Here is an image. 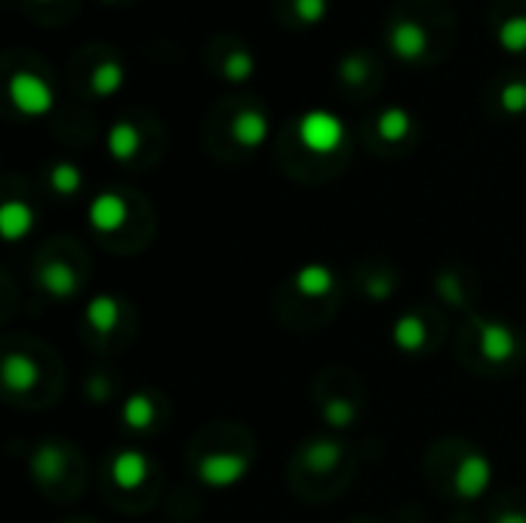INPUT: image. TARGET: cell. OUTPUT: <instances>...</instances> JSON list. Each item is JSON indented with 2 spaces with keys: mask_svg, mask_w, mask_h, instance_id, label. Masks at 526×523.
<instances>
[{
  "mask_svg": "<svg viewBox=\"0 0 526 523\" xmlns=\"http://www.w3.org/2000/svg\"><path fill=\"white\" fill-rule=\"evenodd\" d=\"M299 139L314 154H330L342 145L345 127H342V120L330 111H308L299 120Z\"/></svg>",
  "mask_w": 526,
  "mask_h": 523,
  "instance_id": "1",
  "label": "cell"
},
{
  "mask_svg": "<svg viewBox=\"0 0 526 523\" xmlns=\"http://www.w3.org/2000/svg\"><path fill=\"white\" fill-rule=\"evenodd\" d=\"M10 99L13 105L28 114V117H40L53 108V90L44 77H37L31 71H16L10 77Z\"/></svg>",
  "mask_w": 526,
  "mask_h": 523,
  "instance_id": "2",
  "label": "cell"
},
{
  "mask_svg": "<svg viewBox=\"0 0 526 523\" xmlns=\"http://www.w3.org/2000/svg\"><path fill=\"white\" fill-rule=\"evenodd\" d=\"M197 474L210 487H231V484H237V480L247 474V459L234 456V453H213V456L200 459Z\"/></svg>",
  "mask_w": 526,
  "mask_h": 523,
  "instance_id": "3",
  "label": "cell"
},
{
  "mask_svg": "<svg viewBox=\"0 0 526 523\" xmlns=\"http://www.w3.org/2000/svg\"><path fill=\"white\" fill-rule=\"evenodd\" d=\"M388 44H391V53L400 56L403 62H416L425 56L428 50V34L419 22H397L388 34Z\"/></svg>",
  "mask_w": 526,
  "mask_h": 523,
  "instance_id": "4",
  "label": "cell"
},
{
  "mask_svg": "<svg viewBox=\"0 0 526 523\" xmlns=\"http://www.w3.org/2000/svg\"><path fill=\"white\" fill-rule=\"evenodd\" d=\"M490 480H493L490 462L483 459V456H477V453H471V456L462 459V465L456 471V493L462 499H477L483 490L490 487Z\"/></svg>",
  "mask_w": 526,
  "mask_h": 523,
  "instance_id": "5",
  "label": "cell"
},
{
  "mask_svg": "<svg viewBox=\"0 0 526 523\" xmlns=\"http://www.w3.org/2000/svg\"><path fill=\"white\" fill-rule=\"evenodd\" d=\"M127 219V204L117 194L105 191L90 204V222L96 231H117Z\"/></svg>",
  "mask_w": 526,
  "mask_h": 523,
  "instance_id": "6",
  "label": "cell"
},
{
  "mask_svg": "<svg viewBox=\"0 0 526 523\" xmlns=\"http://www.w3.org/2000/svg\"><path fill=\"white\" fill-rule=\"evenodd\" d=\"M0 376H4V385L16 394H25L37 385V367L34 360L25 357V354H7L4 360V370H0Z\"/></svg>",
  "mask_w": 526,
  "mask_h": 523,
  "instance_id": "7",
  "label": "cell"
},
{
  "mask_svg": "<svg viewBox=\"0 0 526 523\" xmlns=\"http://www.w3.org/2000/svg\"><path fill=\"white\" fill-rule=\"evenodd\" d=\"M231 133L244 148H259L268 139V117L262 111H253V108L240 111L231 124Z\"/></svg>",
  "mask_w": 526,
  "mask_h": 523,
  "instance_id": "8",
  "label": "cell"
},
{
  "mask_svg": "<svg viewBox=\"0 0 526 523\" xmlns=\"http://www.w3.org/2000/svg\"><path fill=\"white\" fill-rule=\"evenodd\" d=\"M34 225V213L28 204H22V200H7L4 207H0V234H4L7 240H19L31 231Z\"/></svg>",
  "mask_w": 526,
  "mask_h": 523,
  "instance_id": "9",
  "label": "cell"
},
{
  "mask_svg": "<svg viewBox=\"0 0 526 523\" xmlns=\"http://www.w3.org/2000/svg\"><path fill=\"white\" fill-rule=\"evenodd\" d=\"M480 348L493 364H502V360H508L514 354V336L502 324H483L480 327Z\"/></svg>",
  "mask_w": 526,
  "mask_h": 523,
  "instance_id": "10",
  "label": "cell"
},
{
  "mask_svg": "<svg viewBox=\"0 0 526 523\" xmlns=\"http://www.w3.org/2000/svg\"><path fill=\"white\" fill-rule=\"evenodd\" d=\"M111 474H114V480H117V484L124 487V490H133V487H139L142 480H145V474H148V462H145L142 453L127 450V453H120V456L114 459Z\"/></svg>",
  "mask_w": 526,
  "mask_h": 523,
  "instance_id": "11",
  "label": "cell"
},
{
  "mask_svg": "<svg viewBox=\"0 0 526 523\" xmlns=\"http://www.w3.org/2000/svg\"><path fill=\"white\" fill-rule=\"evenodd\" d=\"M296 287L302 296H311V299L327 296L333 290V271L327 265H305L296 274Z\"/></svg>",
  "mask_w": 526,
  "mask_h": 523,
  "instance_id": "12",
  "label": "cell"
},
{
  "mask_svg": "<svg viewBox=\"0 0 526 523\" xmlns=\"http://www.w3.org/2000/svg\"><path fill=\"white\" fill-rule=\"evenodd\" d=\"M139 130L133 127V124H127V120H120V124H114L111 127V133H108V151H111V157H117V160H130L136 151H139Z\"/></svg>",
  "mask_w": 526,
  "mask_h": 523,
  "instance_id": "13",
  "label": "cell"
},
{
  "mask_svg": "<svg viewBox=\"0 0 526 523\" xmlns=\"http://www.w3.org/2000/svg\"><path fill=\"white\" fill-rule=\"evenodd\" d=\"M376 130L385 142H400V139H407V133L413 130V120L403 108H385L376 120Z\"/></svg>",
  "mask_w": 526,
  "mask_h": 523,
  "instance_id": "14",
  "label": "cell"
},
{
  "mask_svg": "<svg viewBox=\"0 0 526 523\" xmlns=\"http://www.w3.org/2000/svg\"><path fill=\"white\" fill-rule=\"evenodd\" d=\"M90 87H93L96 96H114L120 87H124V65H120V62L96 65V71L90 77Z\"/></svg>",
  "mask_w": 526,
  "mask_h": 523,
  "instance_id": "15",
  "label": "cell"
},
{
  "mask_svg": "<svg viewBox=\"0 0 526 523\" xmlns=\"http://www.w3.org/2000/svg\"><path fill=\"white\" fill-rule=\"evenodd\" d=\"M117 317H120V305L111 296H99L87 308V320L99 333H111L117 327Z\"/></svg>",
  "mask_w": 526,
  "mask_h": 523,
  "instance_id": "16",
  "label": "cell"
},
{
  "mask_svg": "<svg viewBox=\"0 0 526 523\" xmlns=\"http://www.w3.org/2000/svg\"><path fill=\"white\" fill-rule=\"evenodd\" d=\"M44 287H47L53 296H59V299L71 296V293L77 290L74 271H71L65 262H50V265L44 268Z\"/></svg>",
  "mask_w": 526,
  "mask_h": 523,
  "instance_id": "17",
  "label": "cell"
},
{
  "mask_svg": "<svg viewBox=\"0 0 526 523\" xmlns=\"http://www.w3.org/2000/svg\"><path fill=\"white\" fill-rule=\"evenodd\" d=\"M499 44L508 53H526V16H511L499 25Z\"/></svg>",
  "mask_w": 526,
  "mask_h": 523,
  "instance_id": "18",
  "label": "cell"
},
{
  "mask_svg": "<svg viewBox=\"0 0 526 523\" xmlns=\"http://www.w3.org/2000/svg\"><path fill=\"white\" fill-rule=\"evenodd\" d=\"M394 342L403 348V351H419L422 342H425V327L419 317H400L397 327H394Z\"/></svg>",
  "mask_w": 526,
  "mask_h": 523,
  "instance_id": "19",
  "label": "cell"
},
{
  "mask_svg": "<svg viewBox=\"0 0 526 523\" xmlns=\"http://www.w3.org/2000/svg\"><path fill=\"white\" fill-rule=\"evenodd\" d=\"M339 459H342V447L336 444V440H317V444H311L308 453H305V462L317 471L333 468Z\"/></svg>",
  "mask_w": 526,
  "mask_h": 523,
  "instance_id": "20",
  "label": "cell"
},
{
  "mask_svg": "<svg viewBox=\"0 0 526 523\" xmlns=\"http://www.w3.org/2000/svg\"><path fill=\"white\" fill-rule=\"evenodd\" d=\"M151 419H154V407H151V400L145 394H133L124 404V422L130 428H148Z\"/></svg>",
  "mask_w": 526,
  "mask_h": 523,
  "instance_id": "21",
  "label": "cell"
},
{
  "mask_svg": "<svg viewBox=\"0 0 526 523\" xmlns=\"http://www.w3.org/2000/svg\"><path fill=\"white\" fill-rule=\"evenodd\" d=\"M253 71H256V59H253L247 50L228 53V59H225V65H222V74H225L228 80H234V84H240V80H247Z\"/></svg>",
  "mask_w": 526,
  "mask_h": 523,
  "instance_id": "22",
  "label": "cell"
},
{
  "mask_svg": "<svg viewBox=\"0 0 526 523\" xmlns=\"http://www.w3.org/2000/svg\"><path fill=\"white\" fill-rule=\"evenodd\" d=\"M80 182H84V176H80V170L74 164H56L50 170V185L59 191V194H77L80 191Z\"/></svg>",
  "mask_w": 526,
  "mask_h": 523,
  "instance_id": "23",
  "label": "cell"
},
{
  "mask_svg": "<svg viewBox=\"0 0 526 523\" xmlns=\"http://www.w3.org/2000/svg\"><path fill=\"white\" fill-rule=\"evenodd\" d=\"M62 465H65V456L56 450V447H44L37 456H34V474L37 477H59V471H62Z\"/></svg>",
  "mask_w": 526,
  "mask_h": 523,
  "instance_id": "24",
  "label": "cell"
},
{
  "mask_svg": "<svg viewBox=\"0 0 526 523\" xmlns=\"http://www.w3.org/2000/svg\"><path fill=\"white\" fill-rule=\"evenodd\" d=\"M367 74H370V65H367V59L363 56H357V53H351V56H345L342 62H339V77L345 80V84H363L367 80Z\"/></svg>",
  "mask_w": 526,
  "mask_h": 523,
  "instance_id": "25",
  "label": "cell"
},
{
  "mask_svg": "<svg viewBox=\"0 0 526 523\" xmlns=\"http://www.w3.org/2000/svg\"><path fill=\"white\" fill-rule=\"evenodd\" d=\"M293 10H296L299 22H305V25H317V22L327 19L330 4H327V0H293Z\"/></svg>",
  "mask_w": 526,
  "mask_h": 523,
  "instance_id": "26",
  "label": "cell"
},
{
  "mask_svg": "<svg viewBox=\"0 0 526 523\" xmlns=\"http://www.w3.org/2000/svg\"><path fill=\"white\" fill-rule=\"evenodd\" d=\"M499 102L508 114H523L526 111V84L523 80H511V84L502 90Z\"/></svg>",
  "mask_w": 526,
  "mask_h": 523,
  "instance_id": "27",
  "label": "cell"
},
{
  "mask_svg": "<svg viewBox=\"0 0 526 523\" xmlns=\"http://www.w3.org/2000/svg\"><path fill=\"white\" fill-rule=\"evenodd\" d=\"M323 416H327V422L333 428H348L354 422V407L348 404V400H330V404L323 407Z\"/></svg>",
  "mask_w": 526,
  "mask_h": 523,
  "instance_id": "28",
  "label": "cell"
},
{
  "mask_svg": "<svg viewBox=\"0 0 526 523\" xmlns=\"http://www.w3.org/2000/svg\"><path fill=\"white\" fill-rule=\"evenodd\" d=\"M391 293V280H373L370 284V296L373 299H385Z\"/></svg>",
  "mask_w": 526,
  "mask_h": 523,
  "instance_id": "29",
  "label": "cell"
},
{
  "mask_svg": "<svg viewBox=\"0 0 526 523\" xmlns=\"http://www.w3.org/2000/svg\"><path fill=\"white\" fill-rule=\"evenodd\" d=\"M90 394H93V400H105L108 397V382L105 379H93L90 382Z\"/></svg>",
  "mask_w": 526,
  "mask_h": 523,
  "instance_id": "30",
  "label": "cell"
},
{
  "mask_svg": "<svg viewBox=\"0 0 526 523\" xmlns=\"http://www.w3.org/2000/svg\"><path fill=\"white\" fill-rule=\"evenodd\" d=\"M496 523H526V517L523 514H502Z\"/></svg>",
  "mask_w": 526,
  "mask_h": 523,
  "instance_id": "31",
  "label": "cell"
}]
</instances>
